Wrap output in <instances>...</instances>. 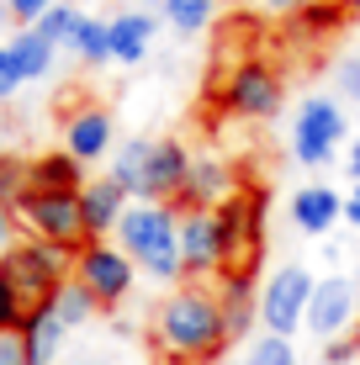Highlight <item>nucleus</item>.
I'll return each instance as SVG.
<instances>
[{"label":"nucleus","instance_id":"nucleus-1","mask_svg":"<svg viewBox=\"0 0 360 365\" xmlns=\"http://www.w3.org/2000/svg\"><path fill=\"white\" fill-rule=\"evenodd\" d=\"M228 318L222 297L207 286H175L154 312V349L165 365H217L228 349Z\"/></svg>","mask_w":360,"mask_h":365},{"label":"nucleus","instance_id":"nucleus-2","mask_svg":"<svg viewBox=\"0 0 360 365\" xmlns=\"http://www.w3.org/2000/svg\"><path fill=\"white\" fill-rule=\"evenodd\" d=\"M122 255L133 259L143 275H154L159 286L165 281H185L180 265V207H165V201H133L117 222Z\"/></svg>","mask_w":360,"mask_h":365},{"label":"nucleus","instance_id":"nucleus-3","mask_svg":"<svg viewBox=\"0 0 360 365\" xmlns=\"http://www.w3.org/2000/svg\"><path fill=\"white\" fill-rule=\"evenodd\" d=\"M265 212H270V191L265 185H239L228 201L217 207L222 222V275H254L259 255H265Z\"/></svg>","mask_w":360,"mask_h":365},{"label":"nucleus","instance_id":"nucleus-4","mask_svg":"<svg viewBox=\"0 0 360 365\" xmlns=\"http://www.w3.org/2000/svg\"><path fill=\"white\" fill-rule=\"evenodd\" d=\"M0 270L11 275V286H16V297L27 307H43V302L58 297L64 281H74V255L58 249V244H43V238H21Z\"/></svg>","mask_w":360,"mask_h":365},{"label":"nucleus","instance_id":"nucleus-5","mask_svg":"<svg viewBox=\"0 0 360 365\" xmlns=\"http://www.w3.org/2000/svg\"><path fill=\"white\" fill-rule=\"evenodd\" d=\"M16 222H27V238H43V244H58L69 255H80L91 244L80 217V196H53V191H27L16 201Z\"/></svg>","mask_w":360,"mask_h":365},{"label":"nucleus","instance_id":"nucleus-6","mask_svg":"<svg viewBox=\"0 0 360 365\" xmlns=\"http://www.w3.org/2000/svg\"><path fill=\"white\" fill-rule=\"evenodd\" d=\"M281 96H287V85L265 58H239L228 69V80L217 85V101L233 117H250V122H270L281 111Z\"/></svg>","mask_w":360,"mask_h":365},{"label":"nucleus","instance_id":"nucleus-7","mask_svg":"<svg viewBox=\"0 0 360 365\" xmlns=\"http://www.w3.org/2000/svg\"><path fill=\"white\" fill-rule=\"evenodd\" d=\"M313 270L307 265H287L276 270L265 281V292H259V323H265V334L276 339H292L297 329H307V307H313Z\"/></svg>","mask_w":360,"mask_h":365},{"label":"nucleus","instance_id":"nucleus-8","mask_svg":"<svg viewBox=\"0 0 360 365\" xmlns=\"http://www.w3.org/2000/svg\"><path fill=\"white\" fill-rule=\"evenodd\" d=\"M133 275H138V265L122 255V244H106V238H96L74 255V281L96 297V307H117L133 292Z\"/></svg>","mask_w":360,"mask_h":365},{"label":"nucleus","instance_id":"nucleus-9","mask_svg":"<svg viewBox=\"0 0 360 365\" xmlns=\"http://www.w3.org/2000/svg\"><path fill=\"white\" fill-rule=\"evenodd\" d=\"M334 148H344V111L329 96H313L292 117V154L297 165H329Z\"/></svg>","mask_w":360,"mask_h":365},{"label":"nucleus","instance_id":"nucleus-10","mask_svg":"<svg viewBox=\"0 0 360 365\" xmlns=\"http://www.w3.org/2000/svg\"><path fill=\"white\" fill-rule=\"evenodd\" d=\"M355 307H360V286L350 275H329V281H318L313 292V307H307V329L318 339H344L355 329Z\"/></svg>","mask_w":360,"mask_h":365},{"label":"nucleus","instance_id":"nucleus-11","mask_svg":"<svg viewBox=\"0 0 360 365\" xmlns=\"http://www.w3.org/2000/svg\"><path fill=\"white\" fill-rule=\"evenodd\" d=\"M222 222L217 212H180V265L185 275H222Z\"/></svg>","mask_w":360,"mask_h":365},{"label":"nucleus","instance_id":"nucleus-12","mask_svg":"<svg viewBox=\"0 0 360 365\" xmlns=\"http://www.w3.org/2000/svg\"><path fill=\"white\" fill-rule=\"evenodd\" d=\"M185 175H191V154H185V143H180V138H154L138 201H165V207H175L180 191H185Z\"/></svg>","mask_w":360,"mask_h":365},{"label":"nucleus","instance_id":"nucleus-13","mask_svg":"<svg viewBox=\"0 0 360 365\" xmlns=\"http://www.w3.org/2000/svg\"><path fill=\"white\" fill-rule=\"evenodd\" d=\"M233 191H239L233 165L217 159V154H202V159H191V175H185V191H180L175 207L180 212H217Z\"/></svg>","mask_w":360,"mask_h":365},{"label":"nucleus","instance_id":"nucleus-14","mask_svg":"<svg viewBox=\"0 0 360 365\" xmlns=\"http://www.w3.org/2000/svg\"><path fill=\"white\" fill-rule=\"evenodd\" d=\"M111 138H117V122H111L106 106H80V111L64 117V148L80 159V165L111 154Z\"/></svg>","mask_w":360,"mask_h":365},{"label":"nucleus","instance_id":"nucleus-15","mask_svg":"<svg viewBox=\"0 0 360 365\" xmlns=\"http://www.w3.org/2000/svg\"><path fill=\"white\" fill-rule=\"evenodd\" d=\"M133 201H128V191H122L117 180H91L80 191V217H85V233H91V244L96 238H106V233H117V222H122V212H128Z\"/></svg>","mask_w":360,"mask_h":365},{"label":"nucleus","instance_id":"nucleus-16","mask_svg":"<svg viewBox=\"0 0 360 365\" xmlns=\"http://www.w3.org/2000/svg\"><path fill=\"white\" fill-rule=\"evenodd\" d=\"M85 165L69 154V148H53V154H37L27 165V191H53V196H80L85 191Z\"/></svg>","mask_w":360,"mask_h":365},{"label":"nucleus","instance_id":"nucleus-17","mask_svg":"<svg viewBox=\"0 0 360 365\" xmlns=\"http://www.w3.org/2000/svg\"><path fill=\"white\" fill-rule=\"evenodd\" d=\"M339 217H344V196L334 185H302L292 196V222L302 233H329Z\"/></svg>","mask_w":360,"mask_h":365},{"label":"nucleus","instance_id":"nucleus-18","mask_svg":"<svg viewBox=\"0 0 360 365\" xmlns=\"http://www.w3.org/2000/svg\"><path fill=\"white\" fill-rule=\"evenodd\" d=\"M64 318L53 312V302H43V307H27V318H21V339H27V355L32 365H53L58 349H64Z\"/></svg>","mask_w":360,"mask_h":365},{"label":"nucleus","instance_id":"nucleus-19","mask_svg":"<svg viewBox=\"0 0 360 365\" xmlns=\"http://www.w3.org/2000/svg\"><path fill=\"white\" fill-rule=\"evenodd\" d=\"M148 43H154V16H148V11H122V16H111V58H117V64H143Z\"/></svg>","mask_w":360,"mask_h":365},{"label":"nucleus","instance_id":"nucleus-20","mask_svg":"<svg viewBox=\"0 0 360 365\" xmlns=\"http://www.w3.org/2000/svg\"><path fill=\"white\" fill-rule=\"evenodd\" d=\"M344 27V0H313L307 11H297L292 16V37L297 43H324Z\"/></svg>","mask_w":360,"mask_h":365},{"label":"nucleus","instance_id":"nucleus-21","mask_svg":"<svg viewBox=\"0 0 360 365\" xmlns=\"http://www.w3.org/2000/svg\"><path fill=\"white\" fill-rule=\"evenodd\" d=\"M6 48H11V58H16V69L27 74V80H43V74L53 69V53H58L37 27H16V37H11Z\"/></svg>","mask_w":360,"mask_h":365},{"label":"nucleus","instance_id":"nucleus-22","mask_svg":"<svg viewBox=\"0 0 360 365\" xmlns=\"http://www.w3.org/2000/svg\"><path fill=\"white\" fill-rule=\"evenodd\" d=\"M148 148H154V138H128V143L111 154V180L122 185L133 201L143 191V170H148Z\"/></svg>","mask_w":360,"mask_h":365},{"label":"nucleus","instance_id":"nucleus-23","mask_svg":"<svg viewBox=\"0 0 360 365\" xmlns=\"http://www.w3.org/2000/svg\"><path fill=\"white\" fill-rule=\"evenodd\" d=\"M80 64H106L111 58V21H96V16H85L80 21V32H74V48H69Z\"/></svg>","mask_w":360,"mask_h":365},{"label":"nucleus","instance_id":"nucleus-24","mask_svg":"<svg viewBox=\"0 0 360 365\" xmlns=\"http://www.w3.org/2000/svg\"><path fill=\"white\" fill-rule=\"evenodd\" d=\"M212 16H217V0H165V21L175 32H207L212 27Z\"/></svg>","mask_w":360,"mask_h":365},{"label":"nucleus","instance_id":"nucleus-25","mask_svg":"<svg viewBox=\"0 0 360 365\" xmlns=\"http://www.w3.org/2000/svg\"><path fill=\"white\" fill-rule=\"evenodd\" d=\"M53 312L64 318V329H80V323H91L101 307H96V297L85 292L80 281H64V286H58V297H53Z\"/></svg>","mask_w":360,"mask_h":365},{"label":"nucleus","instance_id":"nucleus-26","mask_svg":"<svg viewBox=\"0 0 360 365\" xmlns=\"http://www.w3.org/2000/svg\"><path fill=\"white\" fill-rule=\"evenodd\" d=\"M80 21H85V11H74V6H53L43 21H37V32H43L53 48H74V32H80Z\"/></svg>","mask_w":360,"mask_h":365},{"label":"nucleus","instance_id":"nucleus-27","mask_svg":"<svg viewBox=\"0 0 360 365\" xmlns=\"http://www.w3.org/2000/svg\"><path fill=\"white\" fill-rule=\"evenodd\" d=\"M244 365H302V360H297L292 339H276V334H259L254 344H250V360H244Z\"/></svg>","mask_w":360,"mask_h":365},{"label":"nucleus","instance_id":"nucleus-28","mask_svg":"<svg viewBox=\"0 0 360 365\" xmlns=\"http://www.w3.org/2000/svg\"><path fill=\"white\" fill-rule=\"evenodd\" d=\"M21 318H27V302L16 297V286H11V275L0 270V334L21 329Z\"/></svg>","mask_w":360,"mask_h":365},{"label":"nucleus","instance_id":"nucleus-29","mask_svg":"<svg viewBox=\"0 0 360 365\" xmlns=\"http://www.w3.org/2000/svg\"><path fill=\"white\" fill-rule=\"evenodd\" d=\"M334 91L344 101H360V58H339L334 64Z\"/></svg>","mask_w":360,"mask_h":365},{"label":"nucleus","instance_id":"nucleus-30","mask_svg":"<svg viewBox=\"0 0 360 365\" xmlns=\"http://www.w3.org/2000/svg\"><path fill=\"white\" fill-rule=\"evenodd\" d=\"M6 11H11V21H21V27H37V21L53 11V0H6Z\"/></svg>","mask_w":360,"mask_h":365},{"label":"nucleus","instance_id":"nucleus-31","mask_svg":"<svg viewBox=\"0 0 360 365\" xmlns=\"http://www.w3.org/2000/svg\"><path fill=\"white\" fill-rule=\"evenodd\" d=\"M21 85H27V74L16 69V58H11V48L0 43V101H11V96L21 91Z\"/></svg>","mask_w":360,"mask_h":365},{"label":"nucleus","instance_id":"nucleus-32","mask_svg":"<svg viewBox=\"0 0 360 365\" xmlns=\"http://www.w3.org/2000/svg\"><path fill=\"white\" fill-rule=\"evenodd\" d=\"M350 360H360V334H344V339L324 344V365H350Z\"/></svg>","mask_w":360,"mask_h":365},{"label":"nucleus","instance_id":"nucleus-33","mask_svg":"<svg viewBox=\"0 0 360 365\" xmlns=\"http://www.w3.org/2000/svg\"><path fill=\"white\" fill-rule=\"evenodd\" d=\"M0 365H32V355H27V339H21V329L0 334Z\"/></svg>","mask_w":360,"mask_h":365},{"label":"nucleus","instance_id":"nucleus-34","mask_svg":"<svg viewBox=\"0 0 360 365\" xmlns=\"http://www.w3.org/2000/svg\"><path fill=\"white\" fill-rule=\"evenodd\" d=\"M16 249V212L0 207V265H6V255Z\"/></svg>","mask_w":360,"mask_h":365},{"label":"nucleus","instance_id":"nucleus-35","mask_svg":"<svg viewBox=\"0 0 360 365\" xmlns=\"http://www.w3.org/2000/svg\"><path fill=\"white\" fill-rule=\"evenodd\" d=\"M265 6L276 11V16H297V11H307L313 0H265Z\"/></svg>","mask_w":360,"mask_h":365},{"label":"nucleus","instance_id":"nucleus-36","mask_svg":"<svg viewBox=\"0 0 360 365\" xmlns=\"http://www.w3.org/2000/svg\"><path fill=\"white\" fill-rule=\"evenodd\" d=\"M344 222H355V228H360V180L350 185V196H344Z\"/></svg>","mask_w":360,"mask_h":365},{"label":"nucleus","instance_id":"nucleus-37","mask_svg":"<svg viewBox=\"0 0 360 365\" xmlns=\"http://www.w3.org/2000/svg\"><path fill=\"white\" fill-rule=\"evenodd\" d=\"M344 170H350L355 180H360V143H350V154H344Z\"/></svg>","mask_w":360,"mask_h":365},{"label":"nucleus","instance_id":"nucleus-38","mask_svg":"<svg viewBox=\"0 0 360 365\" xmlns=\"http://www.w3.org/2000/svg\"><path fill=\"white\" fill-rule=\"evenodd\" d=\"M344 16H360V0H344Z\"/></svg>","mask_w":360,"mask_h":365},{"label":"nucleus","instance_id":"nucleus-39","mask_svg":"<svg viewBox=\"0 0 360 365\" xmlns=\"http://www.w3.org/2000/svg\"><path fill=\"white\" fill-rule=\"evenodd\" d=\"M0 21H11V11H6V0H0Z\"/></svg>","mask_w":360,"mask_h":365},{"label":"nucleus","instance_id":"nucleus-40","mask_svg":"<svg viewBox=\"0 0 360 365\" xmlns=\"http://www.w3.org/2000/svg\"><path fill=\"white\" fill-rule=\"evenodd\" d=\"M69 365H101V360H69Z\"/></svg>","mask_w":360,"mask_h":365},{"label":"nucleus","instance_id":"nucleus-41","mask_svg":"<svg viewBox=\"0 0 360 365\" xmlns=\"http://www.w3.org/2000/svg\"><path fill=\"white\" fill-rule=\"evenodd\" d=\"M143 6H165V0H143Z\"/></svg>","mask_w":360,"mask_h":365},{"label":"nucleus","instance_id":"nucleus-42","mask_svg":"<svg viewBox=\"0 0 360 365\" xmlns=\"http://www.w3.org/2000/svg\"><path fill=\"white\" fill-rule=\"evenodd\" d=\"M233 6H244V0H233Z\"/></svg>","mask_w":360,"mask_h":365}]
</instances>
